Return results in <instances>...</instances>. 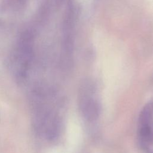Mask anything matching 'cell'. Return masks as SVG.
I'll return each mask as SVG.
<instances>
[{"label":"cell","mask_w":153,"mask_h":153,"mask_svg":"<svg viewBox=\"0 0 153 153\" xmlns=\"http://www.w3.org/2000/svg\"><path fill=\"white\" fill-rule=\"evenodd\" d=\"M78 103L82 115L87 121H94L99 117L101 106L96 96L95 85L91 81H85L82 84Z\"/></svg>","instance_id":"1"},{"label":"cell","mask_w":153,"mask_h":153,"mask_svg":"<svg viewBox=\"0 0 153 153\" xmlns=\"http://www.w3.org/2000/svg\"><path fill=\"white\" fill-rule=\"evenodd\" d=\"M137 137L144 148L153 144V105L148 103L140 112L137 124Z\"/></svg>","instance_id":"2"},{"label":"cell","mask_w":153,"mask_h":153,"mask_svg":"<svg viewBox=\"0 0 153 153\" xmlns=\"http://www.w3.org/2000/svg\"><path fill=\"white\" fill-rule=\"evenodd\" d=\"M73 4V0H67V4Z\"/></svg>","instance_id":"3"}]
</instances>
